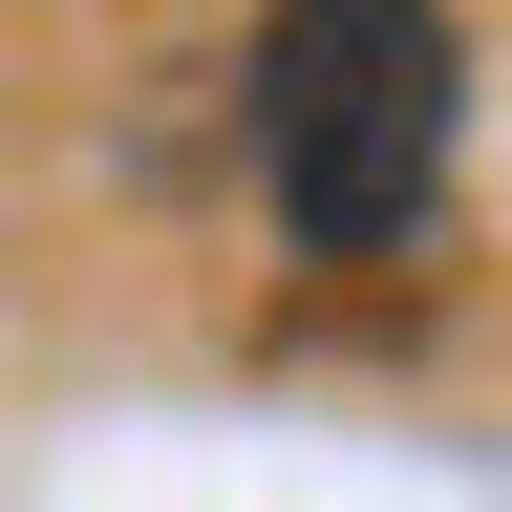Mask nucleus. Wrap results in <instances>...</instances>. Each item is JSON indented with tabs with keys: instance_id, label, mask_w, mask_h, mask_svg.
Listing matches in <instances>:
<instances>
[{
	"instance_id": "obj_1",
	"label": "nucleus",
	"mask_w": 512,
	"mask_h": 512,
	"mask_svg": "<svg viewBox=\"0 0 512 512\" xmlns=\"http://www.w3.org/2000/svg\"><path fill=\"white\" fill-rule=\"evenodd\" d=\"M448 128H470L448 0H278V22H256V171H278V235L299 256L427 235Z\"/></svg>"
}]
</instances>
